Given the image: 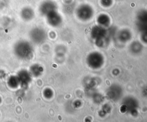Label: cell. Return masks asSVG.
Returning <instances> with one entry per match:
<instances>
[{"instance_id": "obj_1", "label": "cell", "mask_w": 147, "mask_h": 122, "mask_svg": "<svg viewBox=\"0 0 147 122\" xmlns=\"http://www.w3.org/2000/svg\"><path fill=\"white\" fill-rule=\"evenodd\" d=\"M34 49L31 43L26 40H20L14 46V52L16 56L24 60H29L33 55Z\"/></svg>"}, {"instance_id": "obj_2", "label": "cell", "mask_w": 147, "mask_h": 122, "mask_svg": "<svg viewBox=\"0 0 147 122\" xmlns=\"http://www.w3.org/2000/svg\"><path fill=\"white\" fill-rule=\"evenodd\" d=\"M29 36L31 40L34 43L39 44L45 42L47 38V34L45 30H44L42 29L36 27L30 31Z\"/></svg>"}, {"instance_id": "obj_3", "label": "cell", "mask_w": 147, "mask_h": 122, "mask_svg": "<svg viewBox=\"0 0 147 122\" xmlns=\"http://www.w3.org/2000/svg\"><path fill=\"white\" fill-rule=\"evenodd\" d=\"M17 77L20 83V86L26 87L28 86L32 79V76L29 71L26 70H21L17 74Z\"/></svg>"}, {"instance_id": "obj_4", "label": "cell", "mask_w": 147, "mask_h": 122, "mask_svg": "<svg viewBox=\"0 0 147 122\" xmlns=\"http://www.w3.org/2000/svg\"><path fill=\"white\" fill-rule=\"evenodd\" d=\"M43 72L42 67L38 64H34L30 67L29 72L33 77H38L42 75Z\"/></svg>"}, {"instance_id": "obj_5", "label": "cell", "mask_w": 147, "mask_h": 122, "mask_svg": "<svg viewBox=\"0 0 147 122\" xmlns=\"http://www.w3.org/2000/svg\"><path fill=\"white\" fill-rule=\"evenodd\" d=\"M7 83L8 86L12 89L17 88L19 86H20V83L17 76L11 75L9 76L7 79Z\"/></svg>"}, {"instance_id": "obj_6", "label": "cell", "mask_w": 147, "mask_h": 122, "mask_svg": "<svg viewBox=\"0 0 147 122\" xmlns=\"http://www.w3.org/2000/svg\"><path fill=\"white\" fill-rule=\"evenodd\" d=\"M34 16V12L32 9L29 7H25L21 11L22 18L26 21L31 20Z\"/></svg>"}, {"instance_id": "obj_7", "label": "cell", "mask_w": 147, "mask_h": 122, "mask_svg": "<svg viewBox=\"0 0 147 122\" xmlns=\"http://www.w3.org/2000/svg\"><path fill=\"white\" fill-rule=\"evenodd\" d=\"M52 7V5L50 2H45L40 7V11L43 14L49 13L50 11H51V9Z\"/></svg>"}, {"instance_id": "obj_8", "label": "cell", "mask_w": 147, "mask_h": 122, "mask_svg": "<svg viewBox=\"0 0 147 122\" xmlns=\"http://www.w3.org/2000/svg\"><path fill=\"white\" fill-rule=\"evenodd\" d=\"M43 95L45 98H50L52 96V92L49 88H46L43 92Z\"/></svg>"}, {"instance_id": "obj_9", "label": "cell", "mask_w": 147, "mask_h": 122, "mask_svg": "<svg viewBox=\"0 0 147 122\" xmlns=\"http://www.w3.org/2000/svg\"><path fill=\"white\" fill-rule=\"evenodd\" d=\"M6 76V74L5 72L3 70H0V79H3V78H5Z\"/></svg>"}]
</instances>
